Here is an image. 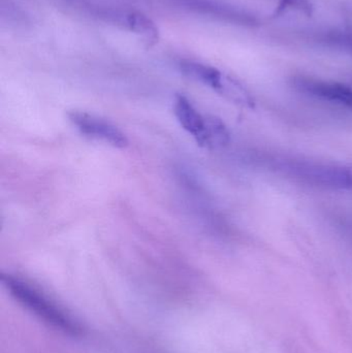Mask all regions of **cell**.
<instances>
[{"mask_svg": "<svg viewBox=\"0 0 352 353\" xmlns=\"http://www.w3.org/2000/svg\"><path fill=\"white\" fill-rule=\"evenodd\" d=\"M174 113L182 128L191 134L198 146L211 149L210 117L202 115L191 101L182 94H177L174 101Z\"/></svg>", "mask_w": 352, "mask_h": 353, "instance_id": "6", "label": "cell"}, {"mask_svg": "<svg viewBox=\"0 0 352 353\" xmlns=\"http://www.w3.org/2000/svg\"><path fill=\"white\" fill-rule=\"evenodd\" d=\"M318 41L326 47L345 52L352 55V32L329 31L318 37Z\"/></svg>", "mask_w": 352, "mask_h": 353, "instance_id": "8", "label": "cell"}, {"mask_svg": "<svg viewBox=\"0 0 352 353\" xmlns=\"http://www.w3.org/2000/svg\"><path fill=\"white\" fill-rule=\"evenodd\" d=\"M68 118L81 134L89 138L103 141L115 148L123 149L128 146L127 137L110 122L83 112H70Z\"/></svg>", "mask_w": 352, "mask_h": 353, "instance_id": "5", "label": "cell"}, {"mask_svg": "<svg viewBox=\"0 0 352 353\" xmlns=\"http://www.w3.org/2000/svg\"><path fill=\"white\" fill-rule=\"evenodd\" d=\"M179 68L188 78L210 87L234 105L250 110L256 107V99L246 87L217 68L191 60H182Z\"/></svg>", "mask_w": 352, "mask_h": 353, "instance_id": "3", "label": "cell"}, {"mask_svg": "<svg viewBox=\"0 0 352 353\" xmlns=\"http://www.w3.org/2000/svg\"><path fill=\"white\" fill-rule=\"evenodd\" d=\"M291 85L306 97L352 111V87L349 85L304 76L295 77Z\"/></svg>", "mask_w": 352, "mask_h": 353, "instance_id": "4", "label": "cell"}, {"mask_svg": "<svg viewBox=\"0 0 352 353\" xmlns=\"http://www.w3.org/2000/svg\"><path fill=\"white\" fill-rule=\"evenodd\" d=\"M125 22L132 32L138 34L148 47L155 45L159 39V31L155 23L142 12H130L125 16Z\"/></svg>", "mask_w": 352, "mask_h": 353, "instance_id": "7", "label": "cell"}, {"mask_svg": "<svg viewBox=\"0 0 352 353\" xmlns=\"http://www.w3.org/2000/svg\"><path fill=\"white\" fill-rule=\"evenodd\" d=\"M250 163L306 186L352 192V165L269 151L250 153Z\"/></svg>", "mask_w": 352, "mask_h": 353, "instance_id": "1", "label": "cell"}, {"mask_svg": "<svg viewBox=\"0 0 352 353\" xmlns=\"http://www.w3.org/2000/svg\"><path fill=\"white\" fill-rule=\"evenodd\" d=\"M0 280L12 298L39 319L68 335H82L80 323L43 292L10 274H1Z\"/></svg>", "mask_w": 352, "mask_h": 353, "instance_id": "2", "label": "cell"}]
</instances>
